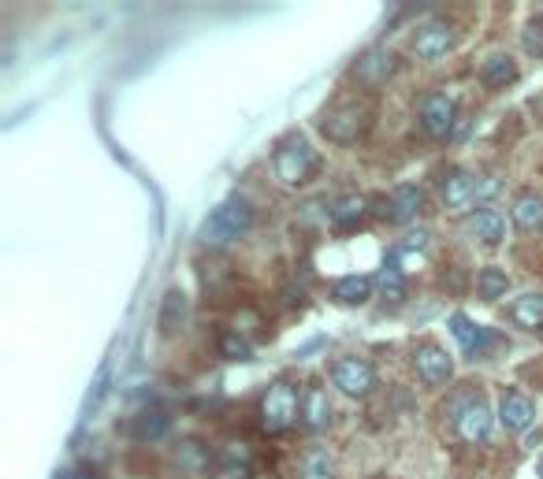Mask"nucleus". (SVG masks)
Instances as JSON below:
<instances>
[{"mask_svg":"<svg viewBox=\"0 0 543 479\" xmlns=\"http://www.w3.org/2000/svg\"><path fill=\"white\" fill-rule=\"evenodd\" d=\"M253 223V208L246 197L231 194L227 201H220V205L209 212V220L201 223L198 231V242L209 249H220L227 246V242H235V238H242V234L250 231Z\"/></svg>","mask_w":543,"mask_h":479,"instance_id":"1","label":"nucleus"},{"mask_svg":"<svg viewBox=\"0 0 543 479\" xmlns=\"http://www.w3.org/2000/svg\"><path fill=\"white\" fill-rule=\"evenodd\" d=\"M443 416H447V424L454 428V435L465 442H484L491 435V409L480 398V390L473 387L454 390L451 398H447Z\"/></svg>","mask_w":543,"mask_h":479,"instance_id":"2","label":"nucleus"},{"mask_svg":"<svg viewBox=\"0 0 543 479\" xmlns=\"http://www.w3.org/2000/svg\"><path fill=\"white\" fill-rule=\"evenodd\" d=\"M272 171H276V179L283 182V186L298 190V186H305V182L320 171V156L317 149L309 145V138L287 134V138L276 145V153H272Z\"/></svg>","mask_w":543,"mask_h":479,"instance_id":"3","label":"nucleus"},{"mask_svg":"<svg viewBox=\"0 0 543 479\" xmlns=\"http://www.w3.org/2000/svg\"><path fill=\"white\" fill-rule=\"evenodd\" d=\"M298 416H302V394H298V387L287 383V379H276L261 394V428L268 435H283V431L294 428Z\"/></svg>","mask_w":543,"mask_h":479,"instance_id":"4","label":"nucleus"},{"mask_svg":"<svg viewBox=\"0 0 543 479\" xmlns=\"http://www.w3.org/2000/svg\"><path fill=\"white\" fill-rule=\"evenodd\" d=\"M332 383L346 398H365L376 387V368L361 357H339V361H332Z\"/></svg>","mask_w":543,"mask_h":479,"instance_id":"5","label":"nucleus"},{"mask_svg":"<svg viewBox=\"0 0 543 479\" xmlns=\"http://www.w3.org/2000/svg\"><path fill=\"white\" fill-rule=\"evenodd\" d=\"M324 138H332L335 145H354L369 130V116L361 112L358 104H339L324 116Z\"/></svg>","mask_w":543,"mask_h":479,"instance_id":"6","label":"nucleus"},{"mask_svg":"<svg viewBox=\"0 0 543 479\" xmlns=\"http://www.w3.org/2000/svg\"><path fill=\"white\" fill-rule=\"evenodd\" d=\"M413 368H417V379L428 383V387H443V383L454 379L451 353L443 350V346H436V342H421V346L413 350Z\"/></svg>","mask_w":543,"mask_h":479,"instance_id":"7","label":"nucleus"},{"mask_svg":"<svg viewBox=\"0 0 543 479\" xmlns=\"http://www.w3.org/2000/svg\"><path fill=\"white\" fill-rule=\"evenodd\" d=\"M417 116H421V127L428 130V138H451L454 130V97L447 93H424L421 104H417Z\"/></svg>","mask_w":543,"mask_h":479,"instance_id":"8","label":"nucleus"},{"mask_svg":"<svg viewBox=\"0 0 543 479\" xmlns=\"http://www.w3.org/2000/svg\"><path fill=\"white\" fill-rule=\"evenodd\" d=\"M398 71V60L391 56L387 49H369V52H361L358 60H354V82L358 86H365V90H380L387 78Z\"/></svg>","mask_w":543,"mask_h":479,"instance_id":"9","label":"nucleus"},{"mask_svg":"<svg viewBox=\"0 0 543 479\" xmlns=\"http://www.w3.org/2000/svg\"><path fill=\"white\" fill-rule=\"evenodd\" d=\"M172 431V409L164 402H149L131 416V435L138 442H160Z\"/></svg>","mask_w":543,"mask_h":479,"instance_id":"10","label":"nucleus"},{"mask_svg":"<svg viewBox=\"0 0 543 479\" xmlns=\"http://www.w3.org/2000/svg\"><path fill=\"white\" fill-rule=\"evenodd\" d=\"M451 338L458 342V350L469 357V361H477V357H484L488 353V346L495 342V335H491L488 327H480V324H473L465 312H454L451 316Z\"/></svg>","mask_w":543,"mask_h":479,"instance_id":"11","label":"nucleus"},{"mask_svg":"<svg viewBox=\"0 0 543 479\" xmlns=\"http://www.w3.org/2000/svg\"><path fill=\"white\" fill-rule=\"evenodd\" d=\"M454 49V30L447 23H421L413 30V52L421 56V60H439V56H447Z\"/></svg>","mask_w":543,"mask_h":479,"instance_id":"12","label":"nucleus"},{"mask_svg":"<svg viewBox=\"0 0 543 479\" xmlns=\"http://www.w3.org/2000/svg\"><path fill=\"white\" fill-rule=\"evenodd\" d=\"M209 479H253L250 446L246 442H227L224 454L212 461Z\"/></svg>","mask_w":543,"mask_h":479,"instance_id":"13","label":"nucleus"},{"mask_svg":"<svg viewBox=\"0 0 543 479\" xmlns=\"http://www.w3.org/2000/svg\"><path fill=\"white\" fill-rule=\"evenodd\" d=\"M532 416H536V405H532L529 394H521V390H503L499 394V424L506 431H525L532 424Z\"/></svg>","mask_w":543,"mask_h":479,"instance_id":"14","label":"nucleus"},{"mask_svg":"<svg viewBox=\"0 0 543 479\" xmlns=\"http://www.w3.org/2000/svg\"><path fill=\"white\" fill-rule=\"evenodd\" d=\"M480 194V179L473 171L465 168H451L443 175V186H439V197H443V205L447 208H465L473 197Z\"/></svg>","mask_w":543,"mask_h":479,"instance_id":"15","label":"nucleus"},{"mask_svg":"<svg viewBox=\"0 0 543 479\" xmlns=\"http://www.w3.org/2000/svg\"><path fill=\"white\" fill-rule=\"evenodd\" d=\"M421 201H424L421 186H398L395 194L380 201V212H384V220H391V223H410L413 216H417Z\"/></svg>","mask_w":543,"mask_h":479,"instance_id":"16","label":"nucleus"},{"mask_svg":"<svg viewBox=\"0 0 543 479\" xmlns=\"http://www.w3.org/2000/svg\"><path fill=\"white\" fill-rule=\"evenodd\" d=\"M480 82H484L488 90H506V86H514L517 82V60L503 49L484 56V64H480Z\"/></svg>","mask_w":543,"mask_h":479,"instance_id":"17","label":"nucleus"},{"mask_svg":"<svg viewBox=\"0 0 543 479\" xmlns=\"http://www.w3.org/2000/svg\"><path fill=\"white\" fill-rule=\"evenodd\" d=\"M510 220L521 234H540L543 231V197L536 190H525V194L514 197V212Z\"/></svg>","mask_w":543,"mask_h":479,"instance_id":"18","label":"nucleus"},{"mask_svg":"<svg viewBox=\"0 0 543 479\" xmlns=\"http://www.w3.org/2000/svg\"><path fill=\"white\" fill-rule=\"evenodd\" d=\"M469 234L484 242V246H499L506 234V220L495 212V208H477L473 216H469Z\"/></svg>","mask_w":543,"mask_h":479,"instance_id":"19","label":"nucleus"},{"mask_svg":"<svg viewBox=\"0 0 543 479\" xmlns=\"http://www.w3.org/2000/svg\"><path fill=\"white\" fill-rule=\"evenodd\" d=\"M376 290H380L384 305H402V301H406V275H402V268H398L395 253L384 260V268H380V275H376Z\"/></svg>","mask_w":543,"mask_h":479,"instance_id":"20","label":"nucleus"},{"mask_svg":"<svg viewBox=\"0 0 543 479\" xmlns=\"http://www.w3.org/2000/svg\"><path fill=\"white\" fill-rule=\"evenodd\" d=\"M372 290H376V279H372V275H343V279L332 283V298L339 301V305H361V301L372 298Z\"/></svg>","mask_w":543,"mask_h":479,"instance_id":"21","label":"nucleus"},{"mask_svg":"<svg viewBox=\"0 0 543 479\" xmlns=\"http://www.w3.org/2000/svg\"><path fill=\"white\" fill-rule=\"evenodd\" d=\"M369 208H372V201L365 194H343L328 205V212H332V220L339 223V227H350V223L365 220V216H369Z\"/></svg>","mask_w":543,"mask_h":479,"instance_id":"22","label":"nucleus"},{"mask_svg":"<svg viewBox=\"0 0 543 479\" xmlns=\"http://www.w3.org/2000/svg\"><path fill=\"white\" fill-rule=\"evenodd\" d=\"M510 320L525 331H540L543 327V294H521V298L510 305Z\"/></svg>","mask_w":543,"mask_h":479,"instance_id":"23","label":"nucleus"},{"mask_svg":"<svg viewBox=\"0 0 543 479\" xmlns=\"http://www.w3.org/2000/svg\"><path fill=\"white\" fill-rule=\"evenodd\" d=\"M186 324V294L183 290H168L160 301V335H175Z\"/></svg>","mask_w":543,"mask_h":479,"instance_id":"24","label":"nucleus"},{"mask_svg":"<svg viewBox=\"0 0 543 479\" xmlns=\"http://www.w3.org/2000/svg\"><path fill=\"white\" fill-rule=\"evenodd\" d=\"M328 416H332V409H328V394L320 387H309L302 398V420L309 431H320L324 424H328Z\"/></svg>","mask_w":543,"mask_h":479,"instance_id":"25","label":"nucleus"},{"mask_svg":"<svg viewBox=\"0 0 543 479\" xmlns=\"http://www.w3.org/2000/svg\"><path fill=\"white\" fill-rule=\"evenodd\" d=\"M506 290H510V279L503 268H480L477 272V294L484 301H499Z\"/></svg>","mask_w":543,"mask_h":479,"instance_id":"26","label":"nucleus"},{"mask_svg":"<svg viewBox=\"0 0 543 479\" xmlns=\"http://www.w3.org/2000/svg\"><path fill=\"white\" fill-rule=\"evenodd\" d=\"M302 479H335V457L328 450H309L302 461Z\"/></svg>","mask_w":543,"mask_h":479,"instance_id":"27","label":"nucleus"},{"mask_svg":"<svg viewBox=\"0 0 543 479\" xmlns=\"http://www.w3.org/2000/svg\"><path fill=\"white\" fill-rule=\"evenodd\" d=\"M209 446H205V442L201 439H183L179 442V450H175V461H179V465L183 468H205L209 465Z\"/></svg>","mask_w":543,"mask_h":479,"instance_id":"28","label":"nucleus"},{"mask_svg":"<svg viewBox=\"0 0 543 479\" xmlns=\"http://www.w3.org/2000/svg\"><path fill=\"white\" fill-rule=\"evenodd\" d=\"M521 49L529 52L532 60H543V15H532L525 30H521Z\"/></svg>","mask_w":543,"mask_h":479,"instance_id":"29","label":"nucleus"},{"mask_svg":"<svg viewBox=\"0 0 543 479\" xmlns=\"http://www.w3.org/2000/svg\"><path fill=\"white\" fill-rule=\"evenodd\" d=\"M220 353H224L227 361H246V357H250V342H246V338L242 335H235V331H227L224 338H220Z\"/></svg>","mask_w":543,"mask_h":479,"instance_id":"30","label":"nucleus"},{"mask_svg":"<svg viewBox=\"0 0 543 479\" xmlns=\"http://www.w3.org/2000/svg\"><path fill=\"white\" fill-rule=\"evenodd\" d=\"M424 246H428V231H424V227H421V231H410V234H406V238H402V242H398V253H421V249Z\"/></svg>","mask_w":543,"mask_h":479,"instance_id":"31","label":"nucleus"},{"mask_svg":"<svg viewBox=\"0 0 543 479\" xmlns=\"http://www.w3.org/2000/svg\"><path fill=\"white\" fill-rule=\"evenodd\" d=\"M60 479H90V472H86V468H71V472H64Z\"/></svg>","mask_w":543,"mask_h":479,"instance_id":"32","label":"nucleus"},{"mask_svg":"<svg viewBox=\"0 0 543 479\" xmlns=\"http://www.w3.org/2000/svg\"><path fill=\"white\" fill-rule=\"evenodd\" d=\"M536 476H540V479H543V461H540V468H536Z\"/></svg>","mask_w":543,"mask_h":479,"instance_id":"33","label":"nucleus"}]
</instances>
